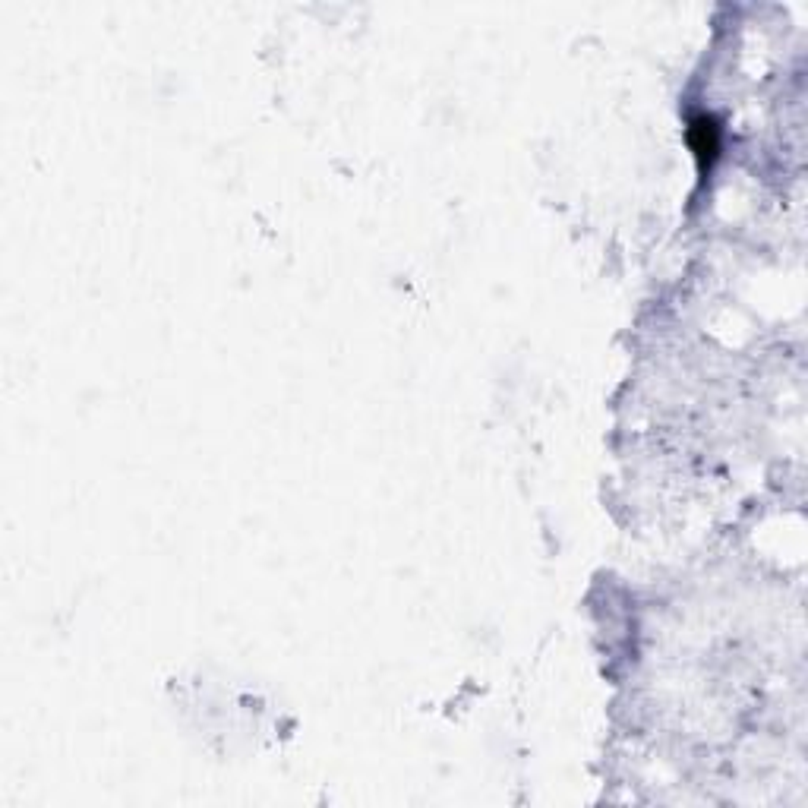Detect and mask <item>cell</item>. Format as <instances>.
<instances>
[{
	"label": "cell",
	"mask_w": 808,
	"mask_h": 808,
	"mask_svg": "<svg viewBox=\"0 0 808 808\" xmlns=\"http://www.w3.org/2000/svg\"><path fill=\"white\" fill-rule=\"evenodd\" d=\"M689 146L701 158V165H711L720 152V127L714 117L698 114L689 120Z\"/></svg>",
	"instance_id": "6da1fadb"
}]
</instances>
